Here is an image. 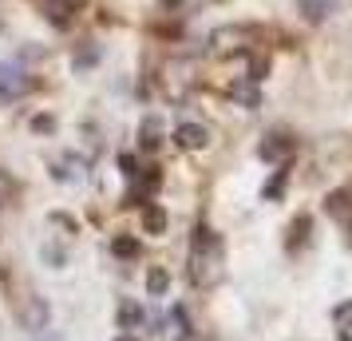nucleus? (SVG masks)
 I'll list each match as a JSON object with an SVG mask.
<instances>
[{
  "instance_id": "nucleus-20",
  "label": "nucleus",
  "mask_w": 352,
  "mask_h": 341,
  "mask_svg": "<svg viewBox=\"0 0 352 341\" xmlns=\"http://www.w3.org/2000/svg\"><path fill=\"white\" fill-rule=\"evenodd\" d=\"M12 198V179H8V171H0V207Z\"/></svg>"
},
{
  "instance_id": "nucleus-15",
  "label": "nucleus",
  "mask_w": 352,
  "mask_h": 341,
  "mask_svg": "<svg viewBox=\"0 0 352 341\" xmlns=\"http://www.w3.org/2000/svg\"><path fill=\"white\" fill-rule=\"evenodd\" d=\"M301 8H305V20H309V24H320V20L329 17L333 4H329V0H301Z\"/></svg>"
},
{
  "instance_id": "nucleus-22",
  "label": "nucleus",
  "mask_w": 352,
  "mask_h": 341,
  "mask_svg": "<svg viewBox=\"0 0 352 341\" xmlns=\"http://www.w3.org/2000/svg\"><path fill=\"white\" fill-rule=\"evenodd\" d=\"M119 341H135V338H119Z\"/></svg>"
},
{
  "instance_id": "nucleus-10",
  "label": "nucleus",
  "mask_w": 352,
  "mask_h": 341,
  "mask_svg": "<svg viewBox=\"0 0 352 341\" xmlns=\"http://www.w3.org/2000/svg\"><path fill=\"white\" fill-rule=\"evenodd\" d=\"M99 60H103V48H99V44H83V48L72 56V68H76V72H87V68H96Z\"/></svg>"
},
{
  "instance_id": "nucleus-4",
  "label": "nucleus",
  "mask_w": 352,
  "mask_h": 341,
  "mask_svg": "<svg viewBox=\"0 0 352 341\" xmlns=\"http://www.w3.org/2000/svg\"><path fill=\"white\" fill-rule=\"evenodd\" d=\"M245 40H254V28H218V32L210 36L214 52H222V56L241 52V48H245Z\"/></svg>"
},
{
  "instance_id": "nucleus-14",
  "label": "nucleus",
  "mask_w": 352,
  "mask_h": 341,
  "mask_svg": "<svg viewBox=\"0 0 352 341\" xmlns=\"http://www.w3.org/2000/svg\"><path fill=\"white\" fill-rule=\"evenodd\" d=\"M143 230L146 234H162V230H166V211H162V207H146L143 211Z\"/></svg>"
},
{
  "instance_id": "nucleus-7",
  "label": "nucleus",
  "mask_w": 352,
  "mask_h": 341,
  "mask_svg": "<svg viewBox=\"0 0 352 341\" xmlns=\"http://www.w3.org/2000/svg\"><path fill=\"white\" fill-rule=\"evenodd\" d=\"M139 147L143 151H159L162 147V119L159 115H146L143 123H139Z\"/></svg>"
},
{
  "instance_id": "nucleus-2",
  "label": "nucleus",
  "mask_w": 352,
  "mask_h": 341,
  "mask_svg": "<svg viewBox=\"0 0 352 341\" xmlns=\"http://www.w3.org/2000/svg\"><path fill=\"white\" fill-rule=\"evenodd\" d=\"M32 92V76L16 64H0V103H12V99L28 96Z\"/></svg>"
},
{
  "instance_id": "nucleus-5",
  "label": "nucleus",
  "mask_w": 352,
  "mask_h": 341,
  "mask_svg": "<svg viewBox=\"0 0 352 341\" xmlns=\"http://www.w3.org/2000/svg\"><path fill=\"white\" fill-rule=\"evenodd\" d=\"M293 139H289L285 131H273V135H265V143L257 147V155H261V159L265 163H285L289 155H293Z\"/></svg>"
},
{
  "instance_id": "nucleus-12",
  "label": "nucleus",
  "mask_w": 352,
  "mask_h": 341,
  "mask_svg": "<svg viewBox=\"0 0 352 341\" xmlns=\"http://www.w3.org/2000/svg\"><path fill=\"white\" fill-rule=\"evenodd\" d=\"M166 290H170V274H166L162 266H151V274H146V293H151V298H162Z\"/></svg>"
},
{
  "instance_id": "nucleus-18",
  "label": "nucleus",
  "mask_w": 352,
  "mask_h": 341,
  "mask_svg": "<svg viewBox=\"0 0 352 341\" xmlns=\"http://www.w3.org/2000/svg\"><path fill=\"white\" fill-rule=\"evenodd\" d=\"M119 171H123V179H139V163H135V155H127V151H123V155H119Z\"/></svg>"
},
{
  "instance_id": "nucleus-1",
  "label": "nucleus",
  "mask_w": 352,
  "mask_h": 341,
  "mask_svg": "<svg viewBox=\"0 0 352 341\" xmlns=\"http://www.w3.org/2000/svg\"><path fill=\"white\" fill-rule=\"evenodd\" d=\"M222 262H226V250H222V238L214 234L210 227H198L194 230V242H190V282L194 286H218L222 278Z\"/></svg>"
},
{
  "instance_id": "nucleus-11",
  "label": "nucleus",
  "mask_w": 352,
  "mask_h": 341,
  "mask_svg": "<svg viewBox=\"0 0 352 341\" xmlns=\"http://www.w3.org/2000/svg\"><path fill=\"white\" fill-rule=\"evenodd\" d=\"M333 322H336L340 341H352V298H349V302H340V306L333 309Z\"/></svg>"
},
{
  "instance_id": "nucleus-21",
  "label": "nucleus",
  "mask_w": 352,
  "mask_h": 341,
  "mask_svg": "<svg viewBox=\"0 0 352 341\" xmlns=\"http://www.w3.org/2000/svg\"><path fill=\"white\" fill-rule=\"evenodd\" d=\"M32 127H36V131H52V115H36Z\"/></svg>"
},
{
  "instance_id": "nucleus-13",
  "label": "nucleus",
  "mask_w": 352,
  "mask_h": 341,
  "mask_svg": "<svg viewBox=\"0 0 352 341\" xmlns=\"http://www.w3.org/2000/svg\"><path fill=\"white\" fill-rule=\"evenodd\" d=\"M143 325V306L139 302H123L119 306V329H139Z\"/></svg>"
},
{
  "instance_id": "nucleus-16",
  "label": "nucleus",
  "mask_w": 352,
  "mask_h": 341,
  "mask_svg": "<svg viewBox=\"0 0 352 341\" xmlns=\"http://www.w3.org/2000/svg\"><path fill=\"white\" fill-rule=\"evenodd\" d=\"M230 96L238 99V103H245V107H257V87H254V80H250V83H234V87H230Z\"/></svg>"
},
{
  "instance_id": "nucleus-3",
  "label": "nucleus",
  "mask_w": 352,
  "mask_h": 341,
  "mask_svg": "<svg viewBox=\"0 0 352 341\" xmlns=\"http://www.w3.org/2000/svg\"><path fill=\"white\" fill-rule=\"evenodd\" d=\"M48 322H52V306H48V298H28L24 302V309H20V325L28 329V333H44L48 329Z\"/></svg>"
},
{
  "instance_id": "nucleus-19",
  "label": "nucleus",
  "mask_w": 352,
  "mask_h": 341,
  "mask_svg": "<svg viewBox=\"0 0 352 341\" xmlns=\"http://www.w3.org/2000/svg\"><path fill=\"white\" fill-rule=\"evenodd\" d=\"M305 230H309V218H297V223H293V238H289V246H301Z\"/></svg>"
},
{
  "instance_id": "nucleus-9",
  "label": "nucleus",
  "mask_w": 352,
  "mask_h": 341,
  "mask_svg": "<svg viewBox=\"0 0 352 341\" xmlns=\"http://www.w3.org/2000/svg\"><path fill=\"white\" fill-rule=\"evenodd\" d=\"M52 179H60V183H76V179H83V159H80V155H64V159L56 163Z\"/></svg>"
},
{
  "instance_id": "nucleus-6",
  "label": "nucleus",
  "mask_w": 352,
  "mask_h": 341,
  "mask_svg": "<svg viewBox=\"0 0 352 341\" xmlns=\"http://www.w3.org/2000/svg\"><path fill=\"white\" fill-rule=\"evenodd\" d=\"M175 143L182 147V151H202V147H210V131L202 127V123H178Z\"/></svg>"
},
{
  "instance_id": "nucleus-17",
  "label": "nucleus",
  "mask_w": 352,
  "mask_h": 341,
  "mask_svg": "<svg viewBox=\"0 0 352 341\" xmlns=\"http://www.w3.org/2000/svg\"><path fill=\"white\" fill-rule=\"evenodd\" d=\"M111 250L119 254V258H135V254H139V238H127V234H119V238L111 242Z\"/></svg>"
},
{
  "instance_id": "nucleus-8",
  "label": "nucleus",
  "mask_w": 352,
  "mask_h": 341,
  "mask_svg": "<svg viewBox=\"0 0 352 341\" xmlns=\"http://www.w3.org/2000/svg\"><path fill=\"white\" fill-rule=\"evenodd\" d=\"M36 4L44 8V17H48L52 24H67L72 12H76V0H36Z\"/></svg>"
}]
</instances>
